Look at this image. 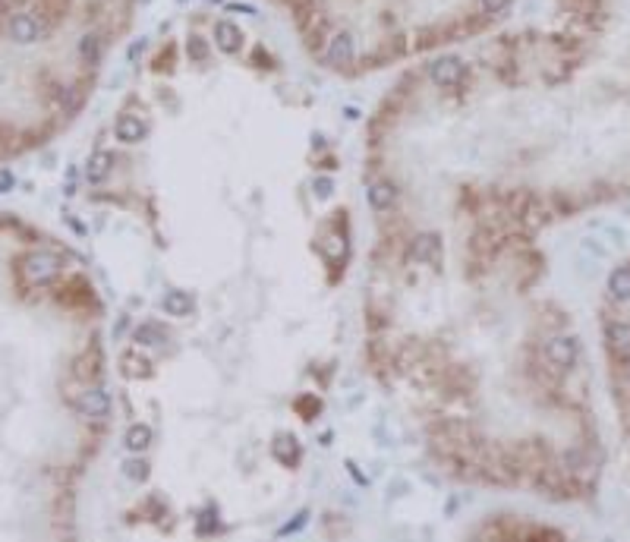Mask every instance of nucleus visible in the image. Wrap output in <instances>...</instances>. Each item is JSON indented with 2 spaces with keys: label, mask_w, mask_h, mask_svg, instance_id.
I'll return each mask as SVG.
<instances>
[{
  "label": "nucleus",
  "mask_w": 630,
  "mask_h": 542,
  "mask_svg": "<svg viewBox=\"0 0 630 542\" xmlns=\"http://www.w3.org/2000/svg\"><path fill=\"white\" fill-rule=\"evenodd\" d=\"M463 76H467V63L460 57H438L429 67V79L435 82L438 89H451V85H457Z\"/></svg>",
  "instance_id": "obj_1"
},
{
  "label": "nucleus",
  "mask_w": 630,
  "mask_h": 542,
  "mask_svg": "<svg viewBox=\"0 0 630 542\" xmlns=\"http://www.w3.org/2000/svg\"><path fill=\"white\" fill-rule=\"evenodd\" d=\"M57 271H60V259L51 253H32L25 259V278L32 284H48L51 278H57Z\"/></svg>",
  "instance_id": "obj_2"
},
{
  "label": "nucleus",
  "mask_w": 630,
  "mask_h": 542,
  "mask_svg": "<svg viewBox=\"0 0 630 542\" xmlns=\"http://www.w3.org/2000/svg\"><path fill=\"white\" fill-rule=\"evenodd\" d=\"M545 357H549V363L558 366V369H571V366L577 363V341H574V337H555V341H549V347H545Z\"/></svg>",
  "instance_id": "obj_3"
},
{
  "label": "nucleus",
  "mask_w": 630,
  "mask_h": 542,
  "mask_svg": "<svg viewBox=\"0 0 630 542\" xmlns=\"http://www.w3.org/2000/svg\"><path fill=\"white\" fill-rule=\"evenodd\" d=\"M10 35H13V41H19V45H32V41L41 38V23H38L32 13H16L13 19H10Z\"/></svg>",
  "instance_id": "obj_4"
},
{
  "label": "nucleus",
  "mask_w": 630,
  "mask_h": 542,
  "mask_svg": "<svg viewBox=\"0 0 630 542\" xmlns=\"http://www.w3.org/2000/svg\"><path fill=\"white\" fill-rule=\"evenodd\" d=\"M353 57H356L353 35L350 32H337L331 38V45H328V63L331 67H347V63H353Z\"/></svg>",
  "instance_id": "obj_5"
},
{
  "label": "nucleus",
  "mask_w": 630,
  "mask_h": 542,
  "mask_svg": "<svg viewBox=\"0 0 630 542\" xmlns=\"http://www.w3.org/2000/svg\"><path fill=\"white\" fill-rule=\"evenodd\" d=\"M79 413H85V416H95V419H104V416L111 413V397L101 391V388H89V391H82V397H79Z\"/></svg>",
  "instance_id": "obj_6"
},
{
  "label": "nucleus",
  "mask_w": 630,
  "mask_h": 542,
  "mask_svg": "<svg viewBox=\"0 0 630 542\" xmlns=\"http://www.w3.org/2000/svg\"><path fill=\"white\" fill-rule=\"evenodd\" d=\"M410 256H413L419 265L438 262V256H441V240H438L435 233H419V237L413 240V246H410Z\"/></svg>",
  "instance_id": "obj_7"
},
{
  "label": "nucleus",
  "mask_w": 630,
  "mask_h": 542,
  "mask_svg": "<svg viewBox=\"0 0 630 542\" xmlns=\"http://www.w3.org/2000/svg\"><path fill=\"white\" fill-rule=\"evenodd\" d=\"M161 309L167 312V315H174V319H183V315L193 312V297H189L186 290H167L161 297Z\"/></svg>",
  "instance_id": "obj_8"
},
{
  "label": "nucleus",
  "mask_w": 630,
  "mask_h": 542,
  "mask_svg": "<svg viewBox=\"0 0 630 542\" xmlns=\"http://www.w3.org/2000/svg\"><path fill=\"white\" fill-rule=\"evenodd\" d=\"M215 45L221 48L224 54H237L240 45H243V32H240L233 23H227V19H224V23L215 25Z\"/></svg>",
  "instance_id": "obj_9"
},
{
  "label": "nucleus",
  "mask_w": 630,
  "mask_h": 542,
  "mask_svg": "<svg viewBox=\"0 0 630 542\" xmlns=\"http://www.w3.org/2000/svg\"><path fill=\"white\" fill-rule=\"evenodd\" d=\"M117 139L120 142H139V139H145V133H149V129H145V123H142L139 117H133V114H123V117L117 120Z\"/></svg>",
  "instance_id": "obj_10"
},
{
  "label": "nucleus",
  "mask_w": 630,
  "mask_h": 542,
  "mask_svg": "<svg viewBox=\"0 0 630 542\" xmlns=\"http://www.w3.org/2000/svg\"><path fill=\"white\" fill-rule=\"evenodd\" d=\"M111 167H114L111 152H95V155L89 158V164H85V177H89V183H101V180L111 174Z\"/></svg>",
  "instance_id": "obj_11"
},
{
  "label": "nucleus",
  "mask_w": 630,
  "mask_h": 542,
  "mask_svg": "<svg viewBox=\"0 0 630 542\" xmlns=\"http://www.w3.org/2000/svg\"><path fill=\"white\" fill-rule=\"evenodd\" d=\"M394 199H397V189H394V183H375L369 189V205L375 208V211H385V208H391Z\"/></svg>",
  "instance_id": "obj_12"
},
{
  "label": "nucleus",
  "mask_w": 630,
  "mask_h": 542,
  "mask_svg": "<svg viewBox=\"0 0 630 542\" xmlns=\"http://www.w3.org/2000/svg\"><path fill=\"white\" fill-rule=\"evenodd\" d=\"M608 344H611L618 357H630V325L618 322V325L608 328Z\"/></svg>",
  "instance_id": "obj_13"
},
{
  "label": "nucleus",
  "mask_w": 630,
  "mask_h": 542,
  "mask_svg": "<svg viewBox=\"0 0 630 542\" xmlns=\"http://www.w3.org/2000/svg\"><path fill=\"white\" fill-rule=\"evenodd\" d=\"M136 341L145 344V347H158V344L167 341V331H164L158 322H142V325L136 328Z\"/></svg>",
  "instance_id": "obj_14"
},
{
  "label": "nucleus",
  "mask_w": 630,
  "mask_h": 542,
  "mask_svg": "<svg viewBox=\"0 0 630 542\" xmlns=\"http://www.w3.org/2000/svg\"><path fill=\"white\" fill-rule=\"evenodd\" d=\"M608 290L615 300H630V268H618L608 278Z\"/></svg>",
  "instance_id": "obj_15"
},
{
  "label": "nucleus",
  "mask_w": 630,
  "mask_h": 542,
  "mask_svg": "<svg viewBox=\"0 0 630 542\" xmlns=\"http://www.w3.org/2000/svg\"><path fill=\"white\" fill-rule=\"evenodd\" d=\"M151 445V429L145 423H139V426H133V429L126 432V448H129V451H145V448Z\"/></svg>",
  "instance_id": "obj_16"
},
{
  "label": "nucleus",
  "mask_w": 630,
  "mask_h": 542,
  "mask_svg": "<svg viewBox=\"0 0 630 542\" xmlns=\"http://www.w3.org/2000/svg\"><path fill=\"white\" fill-rule=\"evenodd\" d=\"M275 457L277 461H284V463H293L300 457V445H297V439H293V435H281V439L275 441Z\"/></svg>",
  "instance_id": "obj_17"
},
{
  "label": "nucleus",
  "mask_w": 630,
  "mask_h": 542,
  "mask_svg": "<svg viewBox=\"0 0 630 542\" xmlns=\"http://www.w3.org/2000/svg\"><path fill=\"white\" fill-rule=\"evenodd\" d=\"M79 54L85 60H89V63H98V60H101V41H98V35H85L79 41Z\"/></svg>",
  "instance_id": "obj_18"
},
{
  "label": "nucleus",
  "mask_w": 630,
  "mask_h": 542,
  "mask_svg": "<svg viewBox=\"0 0 630 542\" xmlns=\"http://www.w3.org/2000/svg\"><path fill=\"white\" fill-rule=\"evenodd\" d=\"M123 473L129 476V479H145V476H149V463L142 461V457H133V461L123 463Z\"/></svg>",
  "instance_id": "obj_19"
},
{
  "label": "nucleus",
  "mask_w": 630,
  "mask_h": 542,
  "mask_svg": "<svg viewBox=\"0 0 630 542\" xmlns=\"http://www.w3.org/2000/svg\"><path fill=\"white\" fill-rule=\"evenodd\" d=\"M186 51H189V57H193V60H205V57H208V45H205V38L193 35L189 41H186Z\"/></svg>",
  "instance_id": "obj_20"
},
{
  "label": "nucleus",
  "mask_w": 630,
  "mask_h": 542,
  "mask_svg": "<svg viewBox=\"0 0 630 542\" xmlns=\"http://www.w3.org/2000/svg\"><path fill=\"white\" fill-rule=\"evenodd\" d=\"M507 3L511 0H479L482 13H501V10H507Z\"/></svg>",
  "instance_id": "obj_21"
},
{
  "label": "nucleus",
  "mask_w": 630,
  "mask_h": 542,
  "mask_svg": "<svg viewBox=\"0 0 630 542\" xmlns=\"http://www.w3.org/2000/svg\"><path fill=\"white\" fill-rule=\"evenodd\" d=\"M211 527H218V514L205 511L202 514V523H199V533H211Z\"/></svg>",
  "instance_id": "obj_22"
},
{
  "label": "nucleus",
  "mask_w": 630,
  "mask_h": 542,
  "mask_svg": "<svg viewBox=\"0 0 630 542\" xmlns=\"http://www.w3.org/2000/svg\"><path fill=\"white\" fill-rule=\"evenodd\" d=\"M306 517H309V514H300V517H297V523H287V527H284L281 533H297V530L306 523Z\"/></svg>",
  "instance_id": "obj_23"
},
{
  "label": "nucleus",
  "mask_w": 630,
  "mask_h": 542,
  "mask_svg": "<svg viewBox=\"0 0 630 542\" xmlns=\"http://www.w3.org/2000/svg\"><path fill=\"white\" fill-rule=\"evenodd\" d=\"M142 48H145V41H142V38H139V41H133V45H129V63H133V60H136V57H139V54H142Z\"/></svg>",
  "instance_id": "obj_24"
},
{
  "label": "nucleus",
  "mask_w": 630,
  "mask_h": 542,
  "mask_svg": "<svg viewBox=\"0 0 630 542\" xmlns=\"http://www.w3.org/2000/svg\"><path fill=\"white\" fill-rule=\"evenodd\" d=\"M315 189H319V196H328L331 193V180H325V177L315 180Z\"/></svg>",
  "instance_id": "obj_25"
},
{
  "label": "nucleus",
  "mask_w": 630,
  "mask_h": 542,
  "mask_svg": "<svg viewBox=\"0 0 630 542\" xmlns=\"http://www.w3.org/2000/svg\"><path fill=\"white\" fill-rule=\"evenodd\" d=\"M10 186H13V177H10V174H3V177H0V193H7Z\"/></svg>",
  "instance_id": "obj_26"
}]
</instances>
